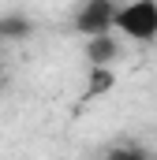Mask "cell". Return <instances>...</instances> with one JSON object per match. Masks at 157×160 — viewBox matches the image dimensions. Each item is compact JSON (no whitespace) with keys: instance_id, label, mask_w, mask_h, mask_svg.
<instances>
[{"instance_id":"cell-1","label":"cell","mask_w":157,"mask_h":160,"mask_svg":"<svg viewBox=\"0 0 157 160\" xmlns=\"http://www.w3.org/2000/svg\"><path fill=\"white\" fill-rule=\"evenodd\" d=\"M112 34L127 41H138V45H150L157 41V0H127L116 8V19H112Z\"/></svg>"},{"instance_id":"cell-2","label":"cell","mask_w":157,"mask_h":160,"mask_svg":"<svg viewBox=\"0 0 157 160\" xmlns=\"http://www.w3.org/2000/svg\"><path fill=\"white\" fill-rule=\"evenodd\" d=\"M116 8H120V0H82V4L75 8V15H71L75 34H82V38H94V34L112 30Z\"/></svg>"},{"instance_id":"cell-3","label":"cell","mask_w":157,"mask_h":160,"mask_svg":"<svg viewBox=\"0 0 157 160\" xmlns=\"http://www.w3.org/2000/svg\"><path fill=\"white\" fill-rule=\"evenodd\" d=\"M86 60H90V67H109L112 60H120V41L112 30H105V34H94V38L86 41Z\"/></svg>"},{"instance_id":"cell-4","label":"cell","mask_w":157,"mask_h":160,"mask_svg":"<svg viewBox=\"0 0 157 160\" xmlns=\"http://www.w3.org/2000/svg\"><path fill=\"white\" fill-rule=\"evenodd\" d=\"M30 34H34V22H30L26 15H19V11L0 15V45H4V41H26Z\"/></svg>"}]
</instances>
